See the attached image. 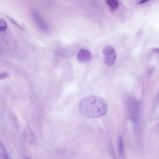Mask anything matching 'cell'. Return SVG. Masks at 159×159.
<instances>
[{
  "instance_id": "cell-10",
  "label": "cell",
  "mask_w": 159,
  "mask_h": 159,
  "mask_svg": "<svg viewBox=\"0 0 159 159\" xmlns=\"http://www.w3.org/2000/svg\"><path fill=\"white\" fill-rule=\"evenodd\" d=\"M9 75L7 72H3L0 73V80L7 78L9 77Z\"/></svg>"
},
{
  "instance_id": "cell-9",
  "label": "cell",
  "mask_w": 159,
  "mask_h": 159,
  "mask_svg": "<svg viewBox=\"0 0 159 159\" xmlns=\"http://www.w3.org/2000/svg\"><path fill=\"white\" fill-rule=\"evenodd\" d=\"M7 17L8 18L9 20L11 21V22H12L14 25H15L17 27L19 28L21 30H23V28L21 27V25L18 23L17 21H16L15 20L13 19V18L11 17L9 15H7Z\"/></svg>"
},
{
  "instance_id": "cell-6",
  "label": "cell",
  "mask_w": 159,
  "mask_h": 159,
  "mask_svg": "<svg viewBox=\"0 0 159 159\" xmlns=\"http://www.w3.org/2000/svg\"><path fill=\"white\" fill-rule=\"evenodd\" d=\"M106 3L112 11L116 10L119 5L118 2L117 0H108L106 1Z\"/></svg>"
},
{
  "instance_id": "cell-13",
  "label": "cell",
  "mask_w": 159,
  "mask_h": 159,
  "mask_svg": "<svg viewBox=\"0 0 159 159\" xmlns=\"http://www.w3.org/2000/svg\"><path fill=\"white\" fill-rule=\"evenodd\" d=\"M0 52H1V51H0Z\"/></svg>"
},
{
  "instance_id": "cell-12",
  "label": "cell",
  "mask_w": 159,
  "mask_h": 159,
  "mask_svg": "<svg viewBox=\"0 0 159 159\" xmlns=\"http://www.w3.org/2000/svg\"><path fill=\"white\" fill-rule=\"evenodd\" d=\"M152 50L154 52H155V53H159L158 48H154L152 49Z\"/></svg>"
},
{
  "instance_id": "cell-2",
  "label": "cell",
  "mask_w": 159,
  "mask_h": 159,
  "mask_svg": "<svg viewBox=\"0 0 159 159\" xmlns=\"http://www.w3.org/2000/svg\"><path fill=\"white\" fill-rule=\"evenodd\" d=\"M103 53L104 63L108 66L113 65L117 59L116 53L113 47L110 45L106 46L104 49Z\"/></svg>"
},
{
  "instance_id": "cell-7",
  "label": "cell",
  "mask_w": 159,
  "mask_h": 159,
  "mask_svg": "<svg viewBox=\"0 0 159 159\" xmlns=\"http://www.w3.org/2000/svg\"><path fill=\"white\" fill-rule=\"evenodd\" d=\"M118 146L120 154L122 157L123 156L124 154V143L122 135H120L119 137Z\"/></svg>"
},
{
  "instance_id": "cell-8",
  "label": "cell",
  "mask_w": 159,
  "mask_h": 159,
  "mask_svg": "<svg viewBox=\"0 0 159 159\" xmlns=\"http://www.w3.org/2000/svg\"><path fill=\"white\" fill-rule=\"evenodd\" d=\"M7 28V25L5 21L2 19H0V31H5Z\"/></svg>"
},
{
  "instance_id": "cell-3",
  "label": "cell",
  "mask_w": 159,
  "mask_h": 159,
  "mask_svg": "<svg viewBox=\"0 0 159 159\" xmlns=\"http://www.w3.org/2000/svg\"><path fill=\"white\" fill-rule=\"evenodd\" d=\"M32 13L35 23L39 29L43 32L48 31L49 30V27L43 20L38 13L34 9L32 10Z\"/></svg>"
},
{
  "instance_id": "cell-4",
  "label": "cell",
  "mask_w": 159,
  "mask_h": 159,
  "mask_svg": "<svg viewBox=\"0 0 159 159\" xmlns=\"http://www.w3.org/2000/svg\"><path fill=\"white\" fill-rule=\"evenodd\" d=\"M92 54L88 50L82 49L78 52L77 57L80 62L86 63L89 62L92 58Z\"/></svg>"
},
{
  "instance_id": "cell-5",
  "label": "cell",
  "mask_w": 159,
  "mask_h": 159,
  "mask_svg": "<svg viewBox=\"0 0 159 159\" xmlns=\"http://www.w3.org/2000/svg\"><path fill=\"white\" fill-rule=\"evenodd\" d=\"M0 159H9L6 148L1 142H0Z\"/></svg>"
},
{
  "instance_id": "cell-1",
  "label": "cell",
  "mask_w": 159,
  "mask_h": 159,
  "mask_svg": "<svg viewBox=\"0 0 159 159\" xmlns=\"http://www.w3.org/2000/svg\"><path fill=\"white\" fill-rule=\"evenodd\" d=\"M108 105L105 100L100 97L90 96L83 99L79 105V110L84 116L95 118L102 116L108 110Z\"/></svg>"
},
{
  "instance_id": "cell-11",
  "label": "cell",
  "mask_w": 159,
  "mask_h": 159,
  "mask_svg": "<svg viewBox=\"0 0 159 159\" xmlns=\"http://www.w3.org/2000/svg\"><path fill=\"white\" fill-rule=\"evenodd\" d=\"M149 1H148V0H143V1H140L139 2V3L140 4H143V3H146Z\"/></svg>"
}]
</instances>
